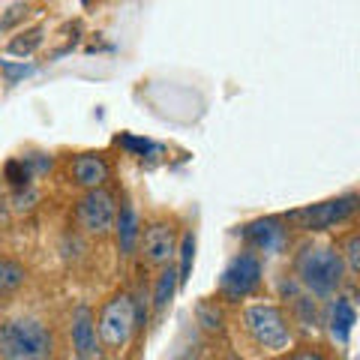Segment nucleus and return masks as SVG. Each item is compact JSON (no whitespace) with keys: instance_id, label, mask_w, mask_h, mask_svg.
<instances>
[{"instance_id":"obj_22","label":"nucleus","mask_w":360,"mask_h":360,"mask_svg":"<svg viewBox=\"0 0 360 360\" xmlns=\"http://www.w3.org/2000/svg\"><path fill=\"white\" fill-rule=\"evenodd\" d=\"M288 360H330V357L324 354L319 345H297L295 352H291Z\"/></svg>"},{"instance_id":"obj_9","label":"nucleus","mask_w":360,"mask_h":360,"mask_svg":"<svg viewBox=\"0 0 360 360\" xmlns=\"http://www.w3.org/2000/svg\"><path fill=\"white\" fill-rule=\"evenodd\" d=\"M240 238L243 243L250 246V252H267V255H276V252H285L288 246V229L283 217H262V219H252L240 229Z\"/></svg>"},{"instance_id":"obj_16","label":"nucleus","mask_w":360,"mask_h":360,"mask_svg":"<svg viewBox=\"0 0 360 360\" xmlns=\"http://www.w3.org/2000/svg\"><path fill=\"white\" fill-rule=\"evenodd\" d=\"M195 321L201 324L205 333H222L225 330V315L213 300H201L195 307Z\"/></svg>"},{"instance_id":"obj_13","label":"nucleus","mask_w":360,"mask_h":360,"mask_svg":"<svg viewBox=\"0 0 360 360\" xmlns=\"http://www.w3.org/2000/svg\"><path fill=\"white\" fill-rule=\"evenodd\" d=\"M357 321V312H354V303L348 297H336L328 309V328H330V336L340 345L348 342V336H352V328Z\"/></svg>"},{"instance_id":"obj_17","label":"nucleus","mask_w":360,"mask_h":360,"mask_svg":"<svg viewBox=\"0 0 360 360\" xmlns=\"http://www.w3.org/2000/svg\"><path fill=\"white\" fill-rule=\"evenodd\" d=\"M336 250H340V255H342L345 276H348V279H357V274H360V234L352 231V234H348V238L342 240V246H336Z\"/></svg>"},{"instance_id":"obj_14","label":"nucleus","mask_w":360,"mask_h":360,"mask_svg":"<svg viewBox=\"0 0 360 360\" xmlns=\"http://www.w3.org/2000/svg\"><path fill=\"white\" fill-rule=\"evenodd\" d=\"M27 283V267L15 258H0V300L18 295Z\"/></svg>"},{"instance_id":"obj_18","label":"nucleus","mask_w":360,"mask_h":360,"mask_svg":"<svg viewBox=\"0 0 360 360\" xmlns=\"http://www.w3.org/2000/svg\"><path fill=\"white\" fill-rule=\"evenodd\" d=\"M177 252H180V267H177V285H186L189 274H193V262H195V234L186 231L177 243Z\"/></svg>"},{"instance_id":"obj_6","label":"nucleus","mask_w":360,"mask_h":360,"mask_svg":"<svg viewBox=\"0 0 360 360\" xmlns=\"http://www.w3.org/2000/svg\"><path fill=\"white\" fill-rule=\"evenodd\" d=\"M262 279H264L262 258H258L255 252H250V250L238 252L219 276V297L229 300V303L246 300L250 295H255V291L262 288Z\"/></svg>"},{"instance_id":"obj_7","label":"nucleus","mask_w":360,"mask_h":360,"mask_svg":"<svg viewBox=\"0 0 360 360\" xmlns=\"http://www.w3.org/2000/svg\"><path fill=\"white\" fill-rule=\"evenodd\" d=\"M75 225L87 238H108L115 231L117 219V201L108 189H90L75 201Z\"/></svg>"},{"instance_id":"obj_12","label":"nucleus","mask_w":360,"mask_h":360,"mask_svg":"<svg viewBox=\"0 0 360 360\" xmlns=\"http://www.w3.org/2000/svg\"><path fill=\"white\" fill-rule=\"evenodd\" d=\"M115 240H117V252L123 258H129L135 252V246H139V234H141V222H139V213L129 201H123L117 207V219H115Z\"/></svg>"},{"instance_id":"obj_2","label":"nucleus","mask_w":360,"mask_h":360,"mask_svg":"<svg viewBox=\"0 0 360 360\" xmlns=\"http://www.w3.org/2000/svg\"><path fill=\"white\" fill-rule=\"evenodd\" d=\"M54 336L39 319H13L0 324V360H51Z\"/></svg>"},{"instance_id":"obj_20","label":"nucleus","mask_w":360,"mask_h":360,"mask_svg":"<svg viewBox=\"0 0 360 360\" xmlns=\"http://www.w3.org/2000/svg\"><path fill=\"white\" fill-rule=\"evenodd\" d=\"M39 39H42V30L39 27L37 30H27V33H21V39L9 42V51H13V54H30L39 45Z\"/></svg>"},{"instance_id":"obj_19","label":"nucleus","mask_w":360,"mask_h":360,"mask_svg":"<svg viewBox=\"0 0 360 360\" xmlns=\"http://www.w3.org/2000/svg\"><path fill=\"white\" fill-rule=\"evenodd\" d=\"M4 174H6V180H9V184H13V186L18 189V193H25V189H30L33 172H30L27 160H13V162H6Z\"/></svg>"},{"instance_id":"obj_23","label":"nucleus","mask_w":360,"mask_h":360,"mask_svg":"<svg viewBox=\"0 0 360 360\" xmlns=\"http://www.w3.org/2000/svg\"><path fill=\"white\" fill-rule=\"evenodd\" d=\"M0 66H4L6 82H9V84H15V78H21V75H30V72H33V66H13V63H0Z\"/></svg>"},{"instance_id":"obj_4","label":"nucleus","mask_w":360,"mask_h":360,"mask_svg":"<svg viewBox=\"0 0 360 360\" xmlns=\"http://www.w3.org/2000/svg\"><path fill=\"white\" fill-rule=\"evenodd\" d=\"M139 330L135 321V300L129 291H117L115 297L103 303V309L96 315V336L99 345L108 352H123L132 342V333Z\"/></svg>"},{"instance_id":"obj_3","label":"nucleus","mask_w":360,"mask_h":360,"mask_svg":"<svg viewBox=\"0 0 360 360\" xmlns=\"http://www.w3.org/2000/svg\"><path fill=\"white\" fill-rule=\"evenodd\" d=\"M243 328L264 352H285L291 345V321L276 303H250L243 309Z\"/></svg>"},{"instance_id":"obj_15","label":"nucleus","mask_w":360,"mask_h":360,"mask_svg":"<svg viewBox=\"0 0 360 360\" xmlns=\"http://www.w3.org/2000/svg\"><path fill=\"white\" fill-rule=\"evenodd\" d=\"M174 291H177V270L168 264L160 270V276H156V283H153V295H150V307L156 315H162L168 309V303H172L174 297Z\"/></svg>"},{"instance_id":"obj_25","label":"nucleus","mask_w":360,"mask_h":360,"mask_svg":"<svg viewBox=\"0 0 360 360\" xmlns=\"http://www.w3.org/2000/svg\"><path fill=\"white\" fill-rule=\"evenodd\" d=\"M225 360H243V357H238V354H229V357H225Z\"/></svg>"},{"instance_id":"obj_21","label":"nucleus","mask_w":360,"mask_h":360,"mask_svg":"<svg viewBox=\"0 0 360 360\" xmlns=\"http://www.w3.org/2000/svg\"><path fill=\"white\" fill-rule=\"evenodd\" d=\"M117 148L129 150V153H135V156H144V153L153 148V144H150L148 139H135V135H117Z\"/></svg>"},{"instance_id":"obj_5","label":"nucleus","mask_w":360,"mask_h":360,"mask_svg":"<svg viewBox=\"0 0 360 360\" xmlns=\"http://www.w3.org/2000/svg\"><path fill=\"white\" fill-rule=\"evenodd\" d=\"M357 210V195L354 193H345L340 198H328V201H319V205H307L300 210H291L283 217L285 229H295V231H328L333 225L348 222Z\"/></svg>"},{"instance_id":"obj_11","label":"nucleus","mask_w":360,"mask_h":360,"mask_svg":"<svg viewBox=\"0 0 360 360\" xmlns=\"http://www.w3.org/2000/svg\"><path fill=\"white\" fill-rule=\"evenodd\" d=\"M111 177V165L103 153L96 150H87V153H78L75 160L70 162V180L72 186L84 189V193H90V189H105Z\"/></svg>"},{"instance_id":"obj_24","label":"nucleus","mask_w":360,"mask_h":360,"mask_svg":"<svg viewBox=\"0 0 360 360\" xmlns=\"http://www.w3.org/2000/svg\"><path fill=\"white\" fill-rule=\"evenodd\" d=\"M0 222H6V201L0 198Z\"/></svg>"},{"instance_id":"obj_8","label":"nucleus","mask_w":360,"mask_h":360,"mask_svg":"<svg viewBox=\"0 0 360 360\" xmlns=\"http://www.w3.org/2000/svg\"><path fill=\"white\" fill-rule=\"evenodd\" d=\"M177 243H180V234H177V225L172 219H153L150 225H144L141 234H139V255L148 267H168L172 258L177 255Z\"/></svg>"},{"instance_id":"obj_1","label":"nucleus","mask_w":360,"mask_h":360,"mask_svg":"<svg viewBox=\"0 0 360 360\" xmlns=\"http://www.w3.org/2000/svg\"><path fill=\"white\" fill-rule=\"evenodd\" d=\"M295 276L309 297H340L345 264L336 246H303L295 258Z\"/></svg>"},{"instance_id":"obj_10","label":"nucleus","mask_w":360,"mask_h":360,"mask_svg":"<svg viewBox=\"0 0 360 360\" xmlns=\"http://www.w3.org/2000/svg\"><path fill=\"white\" fill-rule=\"evenodd\" d=\"M70 333H72V352L78 360H105L103 345H99V336H96V315L87 303H78L72 309Z\"/></svg>"}]
</instances>
